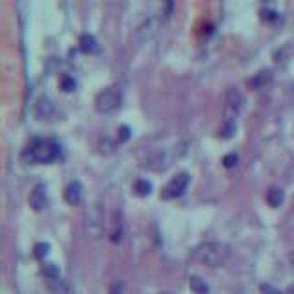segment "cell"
Wrapping results in <instances>:
<instances>
[{"instance_id":"obj_6","label":"cell","mask_w":294,"mask_h":294,"mask_svg":"<svg viewBox=\"0 0 294 294\" xmlns=\"http://www.w3.org/2000/svg\"><path fill=\"white\" fill-rule=\"evenodd\" d=\"M190 184V175L188 173H178L176 176H173L168 184L164 186L162 190V199H175V197H180V195L186 191V188Z\"/></svg>"},{"instance_id":"obj_4","label":"cell","mask_w":294,"mask_h":294,"mask_svg":"<svg viewBox=\"0 0 294 294\" xmlns=\"http://www.w3.org/2000/svg\"><path fill=\"white\" fill-rule=\"evenodd\" d=\"M186 143H176V145H171V147H166V149H162V151H156L155 155H151L149 158H147V164H145V168L153 169V171H164V169H168L173 162L180 158V156H184L186 153Z\"/></svg>"},{"instance_id":"obj_19","label":"cell","mask_w":294,"mask_h":294,"mask_svg":"<svg viewBox=\"0 0 294 294\" xmlns=\"http://www.w3.org/2000/svg\"><path fill=\"white\" fill-rule=\"evenodd\" d=\"M61 88H63L65 92H72V90L76 88V79L70 76H63L61 77Z\"/></svg>"},{"instance_id":"obj_17","label":"cell","mask_w":294,"mask_h":294,"mask_svg":"<svg viewBox=\"0 0 294 294\" xmlns=\"http://www.w3.org/2000/svg\"><path fill=\"white\" fill-rule=\"evenodd\" d=\"M135 191L140 195V197L149 195V193H151V182H147V180H143V178L136 180V182H135Z\"/></svg>"},{"instance_id":"obj_18","label":"cell","mask_w":294,"mask_h":294,"mask_svg":"<svg viewBox=\"0 0 294 294\" xmlns=\"http://www.w3.org/2000/svg\"><path fill=\"white\" fill-rule=\"evenodd\" d=\"M42 272H44V276L48 277V279H52V281L59 279V269L55 267V265H53V263H48V265H44Z\"/></svg>"},{"instance_id":"obj_8","label":"cell","mask_w":294,"mask_h":294,"mask_svg":"<svg viewBox=\"0 0 294 294\" xmlns=\"http://www.w3.org/2000/svg\"><path fill=\"white\" fill-rule=\"evenodd\" d=\"M109 237L112 243H120L123 239V217L120 211H114L109 223Z\"/></svg>"},{"instance_id":"obj_22","label":"cell","mask_w":294,"mask_h":294,"mask_svg":"<svg viewBox=\"0 0 294 294\" xmlns=\"http://www.w3.org/2000/svg\"><path fill=\"white\" fill-rule=\"evenodd\" d=\"M129 136H131V129L127 125L120 127V131H118V142H125V140H129Z\"/></svg>"},{"instance_id":"obj_12","label":"cell","mask_w":294,"mask_h":294,"mask_svg":"<svg viewBox=\"0 0 294 294\" xmlns=\"http://www.w3.org/2000/svg\"><path fill=\"white\" fill-rule=\"evenodd\" d=\"M53 112V105H52V101L48 98H39V100L34 103V114L37 118H48Z\"/></svg>"},{"instance_id":"obj_2","label":"cell","mask_w":294,"mask_h":294,"mask_svg":"<svg viewBox=\"0 0 294 294\" xmlns=\"http://www.w3.org/2000/svg\"><path fill=\"white\" fill-rule=\"evenodd\" d=\"M243 107V96L239 90L235 88H230L225 96V107H223V114H225V120H223V127H221V136L223 138H230L234 135L235 131V118L239 114V110Z\"/></svg>"},{"instance_id":"obj_7","label":"cell","mask_w":294,"mask_h":294,"mask_svg":"<svg viewBox=\"0 0 294 294\" xmlns=\"http://www.w3.org/2000/svg\"><path fill=\"white\" fill-rule=\"evenodd\" d=\"M120 101H121V96H120L116 88H105L96 98V109L103 112V114H107V112H112V110L118 109Z\"/></svg>"},{"instance_id":"obj_25","label":"cell","mask_w":294,"mask_h":294,"mask_svg":"<svg viewBox=\"0 0 294 294\" xmlns=\"http://www.w3.org/2000/svg\"><path fill=\"white\" fill-rule=\"evenodd\" d=\"M110 294H123V285H121V283H112Z\"/></svg>"},{"instance_id":"obj_13","label":"cell","mask_w":294,"mask_h":294,"mask_svg":"<svg viewBox=\"0 0 294 294\" xmlns=\"http://www.w3.org/2000/svg\"><path fill=\"white\" fill-rule=\"evenodd\" d=\"M285 199V195H283V190L281 188H277V186H272L269 190V193H267V201L272 208H277V206H281V202Z\"/></svg>"},{"instance_id":"obj_14","label":"cell","mask_w":294,"mask_h":294,"mask_svg":"<svg viewBox=\"0 0 294 294\" xmlns=\"http://www.w3.org/2000/svg\"><path fill=\"white\" fill-rule=\"evenodd\" d=\"M190 287H191V291L195 294H208L210 293V289L206 285V281L201 279L199 276H191L190 277Z\"/></svg>"},{"instance_id":"obj_26","label":"cell","mask_w":294,"mask_h":294,"mask_svg":"<svg viewBox=\"0 0 294 294\" xmlns=\"http://www.w3.org/2000/svg\"><path fill=\"white\" fill-rule=\"evenodd\" d=\"M285 294H294V283L293 285H289V289L285 291Z\"/></svg>"},{"instance_id":"obj_10","label":"cell","mask_w":294,"mask_h":294,"mask_svg":"<svg viewBox=\"0 0 294 294\" xmlns=\"http://www.w3.org/2000/svg\"><path fill=\"white\" fill-rule=\"evenodd\" d=\"M81 197H83V186L79 184L77 180L70 182V184L65 188V199H67L68 204H79V202H81Z\"/></svg>"},{"instance_id":"obj_9","label":"cell","mask_w":294,"mask_h":294,"mask_svg":"<svg viewBox=\"0 0 294 294\" xmlns=\"http://www.w3.org/2000/svg\"><path fill=\"white\" fill-rule=\"evenodd\" d=\"M46 202H48V199H46V188H44V184H37L34 188V191H32V197H30L32 208L35 211H39L46 206Z\"/></svg>"},{"instance_id":"obj_11","label":"cell","mask_w":294,"mask_h":294,"mask_svg":"<svg viewBox=\"0 0 294 294\" xmlns=\"http://www.w3.org/2000/svg\"><path fill=\"white\" fill-rule=\"evenodd\" d=\"M270 81H272V70L265 68V70H259L258 74H254V77L248 79V85H250V88L258 90V88H263L265 85H269Z\"/></svg>"},{"instance_id":"obj_24","label":"cell","mask_w":294,"mask_h":294,"mask_svg":"<svg viewBox=\"0 0 294 294\" xmlns=\"http://www.w3.org/2000/svg\"><path fill=\"white\" fill-rule=\"evenodd\" d=\"M261 293H263V294H281V293H279V291L276 289V287L267 285V283H265V285H261Z\"/></svg>"},{"instance_id":"obj_5","label":"cell","mask_w":294,"mask_h":294,"mask_svg":"<svg viewBox=\"0 0 294 294\" xmlns=\"http://www.w3.org/2000/svg\"><path fill=\"white\" fill-rule=\"evenodd\" d=\"M168 18V15L164 13V9H160L158 13H153V15H149V17L143 20L142 24L136 28L135 32V37L138 42H143L147 41V39H151L153 35L158 32V28L162 26V22Z\"/></svg>"},{"instance_id":"obj_1","label":"cell","mask_w":294,"mask_h":294,"mask_svg":"<svg viewBox=\"0 0 294 294\" xmlns=\"http://www.w3.org/2000/svg\"><path fill=\"white\" fill-rule=\"evenodd\" d=\"M230 256V248L223 243H204L199 244L193 252V259L206 267H221Z\"/></svg>"},{"instance_id":"obj_15","label":"cell","mask_w":294,"mask_h":294,"mask_svg":"<svg viewBox=\"0 0 294 294\" xmlns=\"http://www.w3.org/2000/svg\"><path fill=\"white\" fill-rule=\"evenodd\" d=\"M79 48L83 52H94L96 50V39H94L92 34H83L79 37Z\"/></svg>"},{"instance_id":"obj_16","label":"cell","mask_w":294,"mask_h":294,"mask_svg":"<svg viewBox=\"0 0 294 294\" xmlns=\"http://www.w3.org/2000/svg\"><path fill=\"white\" fill-rule=\"evenodd\" d=\"M52 291H53V294H74V289L68 285L67 281H63L61 277L52 281Z\"/></svg>"},{"instance_id":"obj_23","label":"cell","mask_w":294,"mask_h":294,"mask_svg":"<svg viewBox=\"0 0 294 294\" xmlns=\"http://www.w3.org/2000/svg\"><path fill=\"white\" fill-rule=\"evenodd\" d=\"M261 17L265 18V20H276L277 11H274V9H269V8H263V9H261Z\"/></svg>"},{"instance_id":"obj_21","label":"cell","mask_w":294,"mask_h":294,"mask_svg":"<svg viewBox=\"0 0 294 294\" xmlns=\"http://www.w3.org/2000/svg\"><path fill=\"white\" fill-rule=\"evenodd\" d=\"M237 155H235V153H230V155H226V156H225V158H223V166H225V168H235V166H237Z\"/></svg>"},{"instance_id":"obj_27","label":"cell","mask_w":294,"mask_h":294,"mask_svg":"<svg viewBox=\"0 0 294 294\" xmlns=\"http://www.w3.org/2000/svg\"><path fill=\"white\" fill-rule=\"evenodd\" d=\"M164 294H169V293H164Z\"/></svg>"},{"instance_id":"obj_3","label":"cell","mask_w":294,"mask_h":294,"mask_svg":"<svg viewBox=\"0 0 294 294\" xmlns=\"http://www.w3.org/2000/svg\"><path fill=\"white\" fill-rule=\"evenodd\" d=\"M61 155V147L53 140H34L24 151V158L34 164H48Z\"/></svg>"},{"instance_id":"obj_20","label":"cell","mask_w":294,"mask_h":294,"mask_svg":"<svg viewBox=\"0 0 294 294\" xmlns=\"http://www.w3.org/2000/svg\"><path fill=\"white\" fill-rule=\"evenodd\" d=\"M48 250H50V246L46 243H39L35 244V258H39V259H42L46 254H48Z\"/></svg>"}]
</instances>
